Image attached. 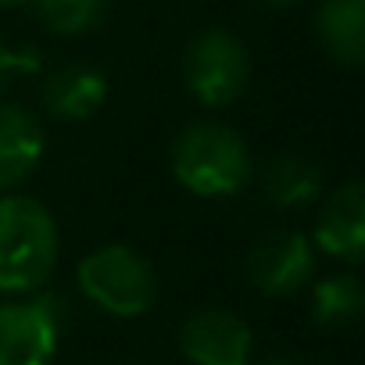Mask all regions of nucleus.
Returning a JSON list of instances; mask_svg holds the SVG:
<instances>
[{
  "label": "nucleus",
  "instance_id": "ddd939ff",
  "mask_svg": "<svg viewBox=\"0 0 365 365\" xmlns=\"http://www.w3.org/2000/svg\"><path fill=\"white\" fill-rule=\"evenodd\" d=\"M361 283L354 276H329L312 294V319L319 329H344L361 312Z\"/></svg>",
  "mask_w": 365,
  "mask_h": 365
},
{
  "label": "nucleus",
  "instance_id": "dca6fc26",
  "mask_svg": "<svg viewBox=\"0 0 365 365\" xmlns=\"http://www.w3.org/2000/svg\"><path fill=\"white\" fill-rule=\"evenodd\" d=\"M258 365H308L301 354H294V351H272V354H265Z\"/></svg>",
  "mask_w": 365,
  "mask_h": 365
},
{
  "label": "nucleus",
  "instance_id": "7ed1b4c3",
  "mask_svg": "<svg viewBox=\"0 0 365 365\" xmlns=\"http://www.w3.org/2000/svg\"><path fill=\"white\" fill-rule=\"evenodd\" d=\"M79 287L97 308H104L108 315H118V319L143 315L158 294L154 272L143 262V255H136L133 247H122V244H108V247L86 255L79 265Z\"/></svg>",
  "mask_w": 365,
  "mask_h": 365
},
{
  "label": "nucleus",
  "instance_id": "4468645a",
  "mask_svg": "<svg viewBox=\"0 0 365 365\" xmlns=\"http://www.w3.org/2000/svg\"><path fill=\"white\" fill-rule=\"evenodd\" d=\"M40 19L54 29V33H86L97 26L101 19V0H36Z\"/></svg>",
  "mask_w": 365,
  "mask_h": 365
},
{
  "label": "nucleus",
  "instance_id": "f3484780",
  "mask_svg": "<svg viewBox=\"0 0 365 365\" xmlns=\"http://www.w3.org/2000/svg\"><path fill=\"white\" fill-rule=\"evenodd\" d=\"M265 8H272V11H287V8H294L297 0H262Z\"/></svg>",
  "mask_w": 365,
  "mask_h": 365
},
{
  "label": "nucleus",
  "instance_id": "423d86ee",
  "mask_svg": "<svg viewBox=\"0 0 365 365\" xmlns=\"http://www.w3.org/2000/svg\"><path fill=\"white\" fill-rule=\"evenodd\" d=\"M312 276V244L294 230H265L247 251V279L269 294H297Z\"/></svg>",
  "mask_w": 365,
  "mask_h": 365
},
{
  "label": "nucleus",
  "instance_id": "9b49d317",
  "mask_svg": "<svg viewBox=\"0 0 365 365\" xmlns=\"http://www.w3.org/2000/svg\"><path fill=\"white\" fill-rule=\"evenodd\" d=\"M315 26H319V40L333 61L361 65V58H365V0H322Z\"/></svg>",
  "mask_w": 365,
  "mask_h": 365
},
{
  "label": "nucleus",
  "instance_id": "f257e3e1",
  "mask_svg": "<svg viewBox=\"0 0 365 365\" xmlns=\"http://www.w3.org/2000/svg\"><path fill=\"white\" fill-rule=\"evenodd\" d=\"M58 262L54 215L33 197H0V294H29Z\"/></svg>",
  "mask_w": 365,
  "mask_h": 365
},
{
  "label": "nucleus",
  "instance_id": "0eeeda50",
  "mask_svg": "<svg viewBox=\"0 0 365 365\" xmlns=\"http://www.w3.org/2000/svg\"><path fill=\"white\" fill-rule=\"evenodd\" d=\"M179 347L194 365H251V326L226 308H201L179 329Z\"/></svg>",
  "mask_w": 365,
  "mask_h": 365
},
{
  "label": "nucleus",
  "instance_id": "39448f33",
  "mask_svg": "<svg viewBox=\"0 0 365 365\" xmlns=\"http://www.w3.org/2000/svg\"><path fill=\"white\" fill-rule=\"evenodd\" d=\"M65 326V304L54 294L0 304V365H51Z\"/></svg>",
  "mask_w": 365,
  "mask_h": 365
},
{
  "label": "nucleus",
  "instance_id": "1a4fd4ad",
  "mask_svg": "<svg viewBox=\"0 0 365 365\" xmlns=\"http://www.w3.org/2000/svg\"><path fill=\"white\" fill-rule=\"evenodd\" d=\"M40 158H43L40 122L22 108L4 104L0 108V190H11L22 179H29Z\"/></svg>",
  "mask_w": 365,
  "mask_h": 365
},
{
  "label": "nucleus",
  "instance_id": "9d476101",
  "mask_svg": "<svg viewBox=\"0 0 365 365\" xmlns=\"http://www.w3.org/2000/svg\"><path fill=\"white\" fill-rule=\"evenodd\" d=\"M108 97V79L90 65H65L43 83V108L54 118H90Z\"/></svg>",
  "mask_w": 365,
  "mask_h": 365
},
{
  "label": "nucleus",
  "instance_id": "f03ea898",
  "mask_svg": "<svg viewBox=\"0 0 365 365\" xmlns=\"http://www.w3.org/2000/svg\"><path fill=\"white\" fill-rule=\"evenodd\" d=\"M172 172L197 197H230L251 175V154L230 125L194 122L172 143Z\"/></svg>",
  "mask_w": 365,
  "mask_h": 365
},
{
  "label": "nucleus",
  "instance_id": "f8f14e48",
  "mask_svg": "<svg viewBox=\"0 0 365 365\" xmlns=\"http://www.w3.org/2000/svg\"><path fill=\"white\" fill-rule=\"evenodd\" d=\"M262 190H265L269 205H276L283 212L304 208V205H312L322 194V172H319L315 161L297 158V154H287V158H276L265 168Z\"/></svg>",
  "mask_w": 365,
  "mask_h": 365
},
{
  "label": "nucleus",
  "instance_id": "a211bd4d",
  "mask_svg": "<svg viewBox=\"0 0 365 365\" xmlns=\"http://www.w3.org/2000/svg\"><path fill=\"white\" fill-rule=\"evenodd\" d=\"M0 4H19V0H0Z\"/></svg>",
  "mask_w": 365,
  "mask_h": 365
},
{
  "label": "nucleus",
  "instance_id": "20e7f679",
  "mask_svg": "<svg viewBox=\"0 0 365 365\" xmlns=\"http://www.w3.org/2000/svg\"><path fill=\"white\" fill-rule=\"evenodd\" d=\"M247 76H251L247 51L226 29L201 33L187 47V54H182V79H187V90L205 108H226V104H233L244 93Z\"/></svg>",
  "mask_w": 365,
  "mask_h": 365
},
{
  "label": "nucleus",
  "instance_id": "6e6552de",
  "mask_svg": "<svg viewBox=\"0 0 365 365\" xmlns=\"http://www.w3.org/2000/svg\"><path fill=\"white\" fill-rule=\"evenodd\" d=\"M315 244L344 262H358L365 251V190L361 182L340 187L315 222Z\"/></svg>",
  "mask_w": 365,
  "mask_h": 365
},
{
  "label": "nucleus",
  "instance_id": "2eb2a0df",
  "mask_svg": "<svg viewBox=\"0 0 365 365\" xmlns=\"http://www.w3.org/2000/svg\"><path fill=\"white\" fill-rule=\"evenodd\" d=\"M40 68V54L29 47H8L0 43V86H8V79L15 76H29Z\"/></svg>",
  "mask_w": 365,
  "mask_h": 365
}]
</instances>
